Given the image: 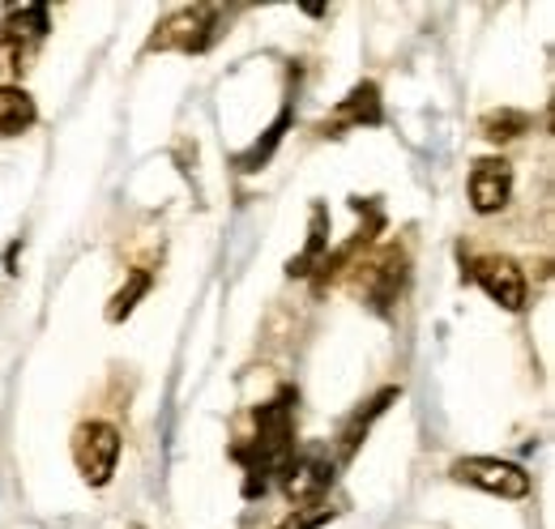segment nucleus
<instances>
[{
  "label": "nucleus",
  "mask_w": 555,
  "mask_h": 529,
  "mask_svg": "<svg viewBox=\"0 0 555 529\" xmlns=\"http://www.w3.org/2000/svg\"><path fill=\"white\" fill-rule=\"evenodd\" d=\"M231 457L244 462L248 469L244 495H261L270 474H278L295 457V389H282L274 401L257 405V436H253V444L231 449Z\"/></svg>",
  "instance_id": "obj_1"
},
{
  "label": "nucleus",
  "mask_w": 555,
  "mask_h": 529,
  "mask_svg": "<svg viewBox=\"0 0 555 529\" xmlns=\"http://www.w3.org/2000/svg\"><path fill=\"white\" fill-rule=\"evenodd\" d=\"M73 462H77V474L90 487H107L112 474H116V462H120V431L103 418L81 423L73 431Z\"/></svg>",
  "instance_id": "obj_2"
},
{
  "label": "nucleus",
  "mask_w": 555,
  "mask_h": 529,
  "mask_svg": "<svg viewBox=\"0 0 555 529\" xmlns=\"http://www.w3.org/2000/svg\"><path fill=\"white\" fill-rule=\"evenodd\" d=\"M214 22H218V9L214 4H184L176 9L145 43V52H206L209 39H214Z\"/></svg>",
  "instance_id": "obj_3"
},
{
  "label": "nucleus",
  "mask_w": 555,
  "mask_h": 529,
  "mask_svg": "<svg viewBox=\"0 0 555 529\" xmlns=\"http://www.w3.org/2000/svg\"><path fill=\"white\" fill-rule=\"evenodd\" d=\"M453 482H466V487H479L487 495H500V500H521L530 495V474L517 462H500V457H457L449 465Z\"/></svg>",
  "instance_id": "obj_4"
},
{
  "label": "nucleus",
  "mask_w": 555,
  "mask_h": 529,
  "mask_svg": "<svg viewBox=\"0 0 555 529\" xmlns=\"http://www.w3.org/2000/svg\"><path fill=\"white\" fill-rule=\"evenodd\" d=\"M48 30H52V26H48V4H39V0L9 4L4 26H0V48H4V56H9V68H13V73L26 68V61L35 56V48L43 43Z\"/></svg>",
  "instance_id": "obj_5"
},
{
  "label": "nucleus",
  "mask_w": 555,
  "mask_h": 529,
  "mask_svg": "<svg viewBox=\"0 0 555 529\" xmlns=\"http://www.w3.org/2000/svg\"><path fill=\"white\" fill-rule=\"evenodd\" d=\"M466 278L470 282H479L487 291V299L491 304H500L504 312H521L526 308V273H521V264L508 261V257H483V261H475L466 269Z\"/></svg>",
  "instance_id": "obj_6"
},
{
  "label": "nucleus",
  "mask_w": 555,
  "mask_h": 529,
  "mask_svg": "<svg viewBox=\"0 0 555 529\" xmlns=\"http://www.w3.org/2000/svg\"><path fill=\"white\" fill-rule=\"evenodd\" d=\"M402 286H406V253H398V248L376 257L367 264V273L359 278V295L372 304V312H389L398 304Z\"/></svg>",
  "instance_id": "obj_7"
},
{
  "label": "nucleus",
  "mask_w": 555,
  "mask_h": 529,
  "mask_svg": "<svg viewBox=\"0 0 555 529\" xmlns=\"http://www.w3.org/2000/svg\"><path fill=\"white\" fill-rule=\"evenodd\" d=\"M278 474H282V491H286V500H291V504L321 500V495L334 487V462H325V457H317V453L291 457Z\"/></svg>",
  "instance_id": "obj_8"
},
{
  "label": "nucleus",
  "mask_w": 555,
  "mask_h": 529,
  "mask_svg": "<svg viewBox=\"0 0 555 529\" xmlns=\"http://www.w3.org/2000/svg\"><path fill=\"white\" fill-rule=\"evenodd\" d=\"M380 120H385V107H380V90H376V81H359L347 99L334 107V116H330L317 132L338 137V129H376Z\"/></svg>",
  "instance_id": "obj_9"
},
{
  "label": "nucleus",
  "mask_w": 555,
  "mask_h": 529,
  "mask_svg": "<svg viewBox=\"0 0 555 529\" xmlns=\"http://www.w3.org/2000/svg\"><path fill=\"white\" fill-rule=\"evenodd\" d=\"M513 197V167L504 158H479L470 171V205L475 214H500Z\"/></svg>",
  "instance_id": "obj_10"
},
{
  "label": "nucleus",
  "mask_w": 555,
  "mask_h": 529,
  "mask_svg": "<svg viewBox=\"0 0 555 529\" xmlns=\"http://www.w3.org/2000/svg\"><path fill=\"white\" fill-rule=\"evenodd\" d=\"M325 240H330V209L325 205H312V227H308V244L299 257H291L286 273L291 278H308L312 269H321L325 261Z\"/></svg>",
  "instance_id": "obj_11"
},
{
  "label": "nucleus",
  "mask_w": 555,
  "mask_h": 529,
  "mask_svg": "<svg viewBox=\"0 0 555 529\" xmlns=\"http://www.w3.org/2000/svg\"><path fill=\"white\" fill-rule=\"evenodd\" d=\"M35 99L22 86H0V137H22L35 125Z\"/></svg>",
  "instance_id": "obj_12"
},
{
  "label": "nucleus",
  "mask_w": 555,
  "mask_h": 529,
  "mask_svg": "<svg viewBox=\"0 0 555 529\" xmlns=\"http://www.w3.org/2000/svg\"><path fill=\"white\" fill-rule=\"evenodd\" d=\"M398 397H402V389H380V393L372 397L363 410H354V414H350L347 427H343V436H338V440H343V457H354V449H359V440L367 436V427H372V423L389 410V401H398Z\"/></svg>",
  "instance_id": "obj_13"
},
{
  "label": "nucleus",
  "mask_w": 555,
  "mask_h": 529,
  "mask_svg": "<svg viewBox=\"0 0 555 529\" xmlns=\"http://www.w3.org/2000/svg\"><path fill=\"white\" fill-rule=\"evenodd\" d=\"M145 295H150V273H145V269H133V273H129V282L112 295V304H107V321H112V325H120L125 317H133L138 299H145Z\"/></svg>",
  "instance_id": "obj_14"
},
{
  "label": "nucleus",
  "mask_w": 555,
  "mask_h": 529,
  "mask_svg": "<svg viewBox=\"0 0 555 529\" xmlns=\"http://www.w3.org/2000/svg\"><path fill=\"white\" fill-rule=\"evenodd\" d=\"M286 129H291V112H282L274 125L266 129V137H261V141H257L253 150H244V154L235 158V167H240V171H261V167L270 163V154L278 150V141L286 137Z\"/></svg>",
  "instance_id": "obj_15"
},
{
  "label": "nucleus",
  "mask_w": 555,
  "mask_h": 529,
  "mask_svg": "<svg viewBox=\"0 0 555 529\" xmlns=\"http://www.w3.org/2000/svg\"><path fill=\"white\" fill-rule=\"evenodd\" d=\"M530 129V116L526 112H513V107H500V112H487L483 116V137L487 141H513Z\"/></svg>",
  "instance_id": "obj_16"
},
{
  "label": "nucleus",
  "mask_w": 555,
  "mask_h": 529,
  "mask_svg": "<svg viewBox=\"0 0 555 529\" xmlns=\"http://www.w3.org/2000/svg\"><path fill=\"white\" fill-rule=\"evenodd\" d=\"M334 521V508H295L278 529H321Z\"/></svg>",
  "instance_id": "obj_17"
}]
</instances>
